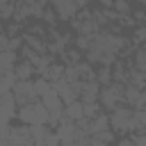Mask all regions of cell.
<instances>
[{
  "label": "cell",
  "mask_w": 146,
  "mask_h": 146,
  "mask_svg": "<svg viewBox=\"0 0 146 146\" xmlns=\"http://www.w3.org/2000/svg\"><path fill=\"white\" fill-rule=\"evenodd\" d=\"M16 116L23 125H48V110L41 105V100H34L30 105L18 107Z\"/></svg>",
  "instance_id": "6da1fadb"
},
{
  "label": "cell",
  "mask_w": 146,
  "mask_h": 146,
  "mask_svg": "<svg viewBox=\"0 0 146 146\" xmlns=\"http://www.w3.org/2000/svg\"><path fill=\"white\" fill-rule=\"evenodd\" d=\"M121 96H123V84L110 82L107 87H100L98 103H100V107H105V110H114L116 105H121Z\"/></svg>",
  "instance_id": "7a4b0ae2"
},
{
  "label": "cell",
  "mask_w": 146,
  "mask_h": 146,
  "mask_svg": "<svg viewBox=\"0 0 146 146\" xmlns=\"http://www.w3.org/2000/svg\"><path fill=\"white\" fill-rule=\"evenodd\" d=\"M11 94H14V98H16V105H18V107H23V105H30V103L39 100V98L34 96V91H32V82H30V80H16V82H14V87H11Z\"/></svg>",
  "instance_id": "3957f363"
},
{
  "label": "cell",
  "mask_w": 146,
  "mask_h": 146,
  "mask_svg": "<svg viewBox=\"0 0 146 146\" xmlns=\"http://www.w3.org/2000/svg\"><path fill=\"white\" fill-rule=\"evenodd\" d=\"M130 114H132V107H125V105H116V107L112 110V114L107 116V119H110V128H114L116 132H125Z\"/></svg>",
  "instance_id": "277c9868"
},
{
  "label": "cell",
  "mask_w": 146,
  "mask_h": 146,
  "mask_svg": "<svg viewBox=\"0 0 146 146\" xmlns=\"http://www.w3.org/2000/svg\"><path fill=\"white\" fill-rule=\"evenodd\" d=\"M9 146H34V141H32V137H30V128L27 125H11V130H9Z\"/></svg>",
  "instance_id": "5b68a950"
},
{
  "label": "cell",
  "mask_w": 146,
  "mask_h": 146,
  "mask_svg": "<svg viewBox=\"0 0 146 146\" xmlns=\"http://www.w3.org/2000/svg\"><path fill=\"white\" fill-rule=\"evenodd\" d=\"M55 128H57L55 135H57V139H59V146H73L75 135H78L75 123H59V125H55Z\"/></svg>",
  "instance_id": "8992f818"
},
{
  "label": "cell",
  "mask_w": 146,
  "mask_h": 146,
  "mask_svg": "<svg viewBox=\"0 0 146 146\" xmlns=\"http://www.w3.org/2000/svg\"><path fill=\"white\" fill-rule=\"evenodd\" d=\"M103 130H110V119H107V114H98V116L89 119V123H87V128H84V132H87L89 137H94V135H98V132H103Z\"/></svg>",
  "instance_id": "52a82bcc"
},
{
  "label": "cell",
  "mask_w": 146,
  "mask_h": 146,
  "mask_svg": "<svg viewBox=\"0 0 146 146\" xmlns=\"http://www.w3.org/2000/svg\"><path fill=\"white\" fill-rule=\"evenodd\" d=\"M52 5H55V9H57V16H59V18H73V16L78 14V9H75V5H73L71 0H55Z\"/></svg>",
  "instance_id": "ba28073f"
},
{
  "label": "cell",
  "mask_w": 146,
  "mask_h": 146,
  "mask_svg": "<svg viewBox=\"0 0 146 146\" xmlns=\"http://www.w3.org/2000/svg\"><path fill=\"white\" fill-rule=\"evenodd\" d=\"M64 116H66L71 123H75L78 119H82V103H80V100H73V103L64 105Z\"/></svg>",
  "instance_id": "9c48e42d"
},
{
  "label": "cell",
  "mask_w": 146,
  "mask_h": 146,
  "mask_svg": "<svg viewBox=\"0 0 146 146\" xmlns=\"http://www.w3.org/2000/svg\"><path fill=\"white\" fill-rule=\"evenodd\" d=\"M30 128V137H32V141H34V146H43V139H46V135H48V125H27Z\"/></svg>",
  "instance_id": "30bf717a"
},
{
  "label": "cell",
  "mask_w": 146,
  "mask_h": 146,
  "mask_svg": "<svg viewBox=\"0 0 146 146\" xmlns=\"http://www.w3.org/2000/svg\"><path fill=\"white\" fill-rule=\"evenodd\" d=\"M41 78H46V80H48V82L52 84L55 80L64 78V64H55V62H52V64H50V66L46 68V73H43Z\"/></svg>",
  "instance_id": "8fae6325"
},
{
  "label": "cell",
  "mask_w": 146,
  "mask_h": 146,
  "mask_svg": "<svg viewBox=\"0 0 146 146\" xmlns=\"http://www.w3.org/2000/svg\"><path fill=\"white\" fill-rule=\"evenodd\" d=\"M34 73V66L30 62H21L18 66H14V75L16 80H30V75Z\"/></svg>",
  "instance_id": "7c38bea8"
},
{
  "label": "cell",
  "mask_w": 146,
  "mask_h": 146,
  "mask_svg": "<svg viewBox=\"0 0 146 146\" xmlns=\"http://www.w3.org/2000/svg\"><path fill=\"white\" fill-rule=\"evenodd\" d=\"M14 82H16L14 71L0 73V96H2V94H9V91H11V87H14Z\"/></svg>",
  "instance_id": "4fadbf2b"
},
{
  "label": "cell",
  "mask_w": 146,
  "mask_h": 146,
  "mask_svg": "<svg viewBox=\"0 0 146 146\" xmlns=\"http://www.w3.org/2000/svg\"><path fill=\"white\" fill-rule=\"evenodd\" d=\"M50 89H52V84H50L46 78H36V80L32 82V91H34L36 98H41V96H43L46 91H50Z\"/></svg>",
  "instance_id": "5bb4252c"
},
{
  "label": "cell",
  "mask_w": 146,
  "mask_h": 146,
  "mask_svg": "<svg viewBox=\"0 0 146 146\" xmlns=\"http://www.w3.org/2000/svg\"><path fill=\"white\" fill-rule=\"evenodd\" d=\"M25 36V43L36 52V55H46V43L41 41V39H36V36H32V34H23Z\"/></svg>",
  "instance_id": "9a60e30c"
},
{
  "label": "cell",
  "mask_w": 146,
  "mask_h": 146,
  "mask_svg": "<svg viewBox=\"0 0 146 146\" xmlns=\"http://www.w3.org/2000/svg\"><path fill=\"white\" fill-rule=\"evenodd\" d=\"M100 103L98 100H94V103H82V116L84 119H94V116H98L100 114Z\"/></svg>",
  "instance_id": "2e32d148"
},
{
  "label": "cell",
  "mask_w": 146,
  "mask_h": 146,
  "mask_svg": "<svg viewBox=\"0 0 146 146\" xmlns=\"http://www.w3.org/2000/svg\"><path fill=\"white\" fill-rule=\"evenodd\" d=\"M62 57H64V62H66V66H75V64H80L82 62V52L80 50H64L62 52Z\"/></svg>",
  "instance_id": "e0dca14e"
},
{
  "label": "cell",
  "mask_w": 146,
  "mask_h": 146,
  "mask_svg": "<svg viewBox=\"0 0 146 146\" xmlns=\"http://www.w3.org/2000/svg\"><path fill=\"white\" fill-rule=\"evenodd\" d=\"M135 71H146V50L141 48V46H137L135 48Z\"/></svg>",
  "instance_id": "ac0fdd59"
},
{
  "label": "cell",
  "mask_w": 146,
  "mask_h": 146,
  "mask_svg": "<svg viewBox=\"0 0 146 146\" xmlns=\"http://www.w3.org/2000/svg\"><path fill=\"white\" fill-rule=\"evenodd\" d=\"M96 82H98L100 87H107V84L112 82V68H107V66H100V68L96 71Z\"/></svg>",
  "instance_id": "d6986e66"
},
{
  "label": "cell",
  "mask_w": 146,
  "mask_h": 146,
  "mask_svg": "<svg viewBox=\"0 0 146 146\" xmlns=\"http://www.w3.org/2000/svg\"><path fill=\"white\" fill-rule=\"evenodd\" d=\"M112 9H114L119 16H125V14H130V2H128V0H114Z\"/></svg>",
  "instance_id": "ffe728a7"
},
{
  "label": "cell",
  "mask_w": 146,
  "mask_h": 146,
  "mask_svg": "<svg viewBox=\"0 0 146 146\" xmlns=\"http://www.w3.org/2000/svg\"><path fill=\"white\" fill-rule=\"evenodd\" d=\"M89 48H91V36L78 34V39H75V50H89Z\"/></svg>",
  "instance_id": "44dd1931"
},
{
  "label": "cell",
  "mask_w": 146,
  "mask_h": 146,
  "mask_svg": "<svg viewBox=\"0 0 146 146\" xmlns=\"http://www.w3.org/2000/svg\"><path fill=\"white\" fill-rule=\"evenodd\" d=\"M21 46H23V39H21V36H9V43H7V50H9V52L21 50Z\"/></svg>",
  "instance_id": "7402d4cb"
},
{
  "label": "cell",
  "mask_w": 146,
  "mask_h": 146,
  "mask_svg": "<svg viewBox=\"0 0 146 146\" xmlns=\"http://www.w3.org/2000/svg\"><path fill=\"white\" fill-rule=\"evenodd\" d=\"M98 141H103V144H112L114 141V132L112 130H103V132H98V135H94Z\"/></svg>",
  "instance_id": "603a6c76"
},
{
  "label": "cell",
  "mask_w": 146,
  "mask_h": 146,
  "mask_svg": "<svg viewBox=\"0 0 146 146\" xmlns=\"http://www.w3.org/2000/svg\"><path fill=\"white\" fill-rule=\"evenodd\" d=\"M11 14H14V2H5L0 7V18H9Z\"/></svg>",
  "instance_id": "cb8c5ba5"
},
{
  "label": "cell",
  "mask_w": 146,
  "mask_h": 146,
  "mask_svg": "<svg viewBox=\"0 0 146 146\" xmlns=\"http://www.w3.org/2000/svg\"><path fill=\"white\" fill-rule=\"evenodd\" d=\"M43 146H59V139H57V135H55L52 130H48V135H46V139H43Z\"/></svg>",
  "instance_id": "d4e9b609"
},
{
  "label": "cell",
  "mask_w": 146,
  "mask_h": 146,
  "mask_svg": "<svg viewBox=\"0 0 146 146\" xmlns=\"http://www.w3.org/2000/svg\"><path fill=\"white\" fill-rule=\"evenodd\" d=\"M144 41H146V27L139 25V27L135 30V43H144Z\"/></svg>",
  "instance_id": "484cf974"
},
{
  "label": "cell",
  "mask_w": 146,
  "mask_h": 146,
  "mask_svg": "<svg viewBox=\"0 0 146 146\" xmlns=\"http://www.w3.org/2000/svg\"><path fill=\"white\" fill-rule=\"evenodd\" d=\"M130 139H132V146H146V135L144 132H135Z\"/></svg>",
  "instance_id": "4316f807"
},
{
  "label": "cell",
  "mask_w": 146,
  "mask_h": 146,
  "mask_svg": "<svg viewBox=\"0 0 146 146\" xmlns=\"http://www.w3.org/2000/svg\"><path fill=\"white\" fill-rule=\"evenodd\" d=\"M41 18H46V23H48V25H52V23H55V14H52V11H48V9H43Z\"/></svg>",
  "instance_id": "83f0119b"
},
{
  "label": "cell",
  "mask_w": 146,
  "mask_h": 146,
  "mask_svg": "<svg viewBox=\"0 0 146 146\" xmlns=\"http://www.w3.org/2000/svg\"><path fill=\"white\" fill-rule=\"evenodd\" d=\"M7 43H9V36L0 30V50H7Z\"/></svg>",
  "instance_id": "f1b7e54d"
},
{
  "label": "cell",
  "mask_w": 146,
  "mask_h": 146,
  "mask_svg": "<svg viewBox=\"0 0 146 146\" xmlns=\"http://www.w3.org/2000/svg\"><path fill=\"white\" fill-rule=\"evenodd\" d=\"M73 5H75V9H84L87 7V0H71Z\"/></svg>",
  "instance_id": "f546056e"
},
{
  "label": "cell",
  "mask_w": 146,
  "mask_h": 146,
  "mask_svg": "<svg viewBox=\"0 0 146 146\" xmlns=\"http://www.w3.org/2000/svg\"><path fill=\"white\" fill-rule=\"evenodd\" d=\"M116 146H132V139H130V137H125V139H121Z\"/></svg>",
  "instance_id": "4dcf8cb0"
},
{
  "label": "cell",
  "mask_w": 146,
  "mask_h": 146,
  "mask_svg": "<svg viewBox=\"0 0 146 146\" xmlns=\"http://www.w3.org/2000/svg\"><path fill=\"white\" fill-rule=\"evenodd\" d=\"M100 5H103L105 9H112V5H114V0H100Z\"/></svg>",
  "instance_id": "1f68e13d"
},
{
  "label": "cell",
  "mask_w": 146,
  "mask_h": 146,
  "mask_svg": "<svg viewBox=\"0 0 146 146\" xmlns=\"http://www.w3.org/2000/svg\"><path fill=\"white\" fill-rule=\"evenodd\" d=\"M0 146H9V141H7V139H2V137H0Z\"/></svg>",
  "instance_id": "d6a6232c"
},
{
  "label": "cell",
  "mask_w": 146,
  "mask_h": 146,
  "mask_svg": "<svg viewBox=\"0 0 146 146\" xmlns=\"http://www.w3.org/2000/svg\"><path fill=\"white\" fill-rule=\"evenodd\" d=\"M139 2H146V0H139Z\"/></svg>",
  "instance_id": "836d02e7"
},
{
  "label": "cell",
  "mask_w": 146,
  "mask_h": 146,
  "mask_svg": "<svg viewBox=\"0 0 146 146\" xmlns=\"http://www.w3.org/2000/svg\"><path fill=\"white\" fill-rule=\"evenodd\" d=\"M0 21H2V18H0Z\"/></svg>",
  "instance_id": "e575fe53"
},
{
  "label": "cell",
  "mask_w": 146,
  "mask_h": 146,
  "mask_svg": "<svg viewBox=\"0 0 146 146\" xmlns=\"http://www.w3.org/2000/svg\"><path fill=\"white\" fill-rule=\"evenodd\" d=\"M87 2H89V0H87Z\"/></svg>",
  "instance_id": "d590c367"
},
{
  "label": "cell",
  "mask_w": 146,
  "mask_h": 146,
  "mask_svg": "<svg viewBox=\"0 0 146 146\" xmlns=\"http://www.w3.org/2000/svg\"><path fill=\"white\" fill-rule=\"evenodd\" d=\"M128 2H130V0H128Z\"/></svg>",
  "instance_id": "8d00e7d4"
}]
</instances>
